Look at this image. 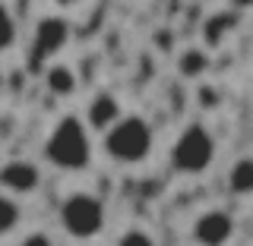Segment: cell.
I'll use <instances>...</instances> for the list:
<instances>
[{"mask_svg": "<svg viewBox=\"0 0 253 246\" xmlns=\"http://www.w3.org/2000/svg\"><path fill=\"white\" fill-rule=\"evenodd\" d=\"M44 158L57 171H85L92 164L89 126L76 114H63L44 139Z\"/></svg>", "mask_w": 253, "mask_h": 246, "instance_id": "6da1fadb", "label": "cell"}, {"mask_svg": "<svg viewBox=\"0 0 253 246\" xmlns=\"http://www.w3.org/2000/svg\"><path fill=\"white\" fill-rule=\"evenodd\" d=\"M152 145H155V133L149 120H142L139 114H126L121 117L111 130L105 133V155L111 161L124 164H142L149 155H152Z\"/></svg>", "mask_w": 253, "mask_h": 246, "instance_id": "7a4b0ae2", "label": "cell"}, {"mask_svg": "<svg viewBox=\"0 0 253 246\" xmlns=\"http://www.w3.org/2000/svg\"><path fill=\"white\" fill-rule=\"evenodd\" d=\"M215 139L206 130L203 123H190L184 126V133L177 136V142L171 145V168L177 174H187V177H196V174L209 171L212 161H215Z\"/></svg>", "mask_w": 253, "mask_h": 246, "instance_id": "3957f363", "label": "cell"}, {"mask_svg": "<svg viewBox=\"0 0 253 246\" xmlns=\"http://www.w3.org/2000/svg\"><path fill=\"white\" fill-rule=\"evenodd\" d=\"M60 227L73 240H95L105 231V202L92 193H70L60 205Z\"/></svg>", "mask_w": 253, "mask_h": 246, "instance_id": "277c9868", "label": "cell"}, {"mask_svg": "<svg viewBox=\"0 0 253 246\" xmlns=\"http://www.w3.org/2000/svg\"><path fill=\"white\" fill-rule=\"evenodd\" d=\"M70 41V22L63 16H44L35 26V47H32V67H42L44 60L57 57L63 44Z\"/></svg>", "mask_w": 253, "mask_h": 246, "instance_id": "5b68a950", "label": "cell"}, {"mask_svg": "<svg viewBox=\"0 0 253 246\" xmlns=\"http://www.w3.org/2000/svg\"><path fill=\"white\" fill-rule=\"evenodd\" d=\"M190 237L196 246H228V240L234 237V218L221 209H206L196 215Z\"/></svg>", "mask_w": 253, "mask_h": 246, "instance_id": "8992f818", "label": "cell"}, {"mask_svg": "<svg viewBox=\"0 0 253 246\" xmlns=\"http://www.w3.org/2000/svg\"><path fill=\"white\" fill-rule=\"evenodd\" d=\"M0 186L6 189V196H32L42 186V171L29 158H13L0 168Z\"/></svg>", "mask_w": 253, "mask_h": 246, "instance_id": "52a82bcc", "label": "cell"}, {"mask_svg": "<svg viewBox=\"0 0 253 246\" xmlns=\"http://www.w3.org/2000/svg\"><path fill=\"white\" fill-rule=\"evenodd\" d=\"M121 117H124V110H121V105H117V98L111 92H98L89 101V107H85V120H89V126L92 130H101V133H108Z\"/></svg>", "mask_w": 253, "mask_h": 246, "instance_id": "ba28073f", "label": "cell"}, {"mask_svg": "<svg viewBox=\"0 0 253 246\" xmlns=\"http://www.w3.org/2000/svg\"><path fill=\"white\" fill-rule=\"evenodd\" d=\"M42 79H44V89L51 95H57V98H70V95L76 92V85H79L73 67H67V63H47Z\"/></svg>", "mask_w": 253, "mask_h": 246, "instance_id": "9c48e42d", "label": "cell"}, {"mask_svg": "<svg viewBox=\"0 0 253 246\" xmlns=\"http://www.w3.org/2000/svg\"><path fill=\"white\" fill-rule=\"evenodd\" d=\"M228 186H231L234 196H253V155H244L231 164Z\"/></svg>", "mask_w": 253, "mask_h": 246, "instance_id": "30bf717a", "label": "cell"}, {"mask_svg": "<svg viewBox=\"0 0 253 246\" xmlns=\"http://www.w3.org/2000/svg\"><path fill=\"white\" fill-rule=\"evenodd\" d=\"M206 70H209V54L203 47H187L177 57V73L184 79H200Z\"/></svg>", "mask_w": 253, "mask_h": 246, "instance_id": "8fae6325", "label": "cell"}, {"mask_svg": "<svg viewBox=\"0 0 253 246\" xmlns=\"http://www.w3.org/2000/svg\"><path fill=\"white\" fill-rule=\"evenodd\" d=\"M19 221H22L19 202H16L13 196L0 193V237H10L16 227H19Z\"/></svg>", "mask_w": 253, "mask_h": 246, "instance_id": "7c38bea8", "label": "cell"}, {"mask_svg": "<svg viewBox=\"0 0 253 246\" xmlns=\"http://www.w3.org/2000/svg\"><path fill=\"white\" fill-rule=\"evenodd\" d=\"M13 41H16V19H13V13L0 3V51L13 47Z\"/></svg>", "mask_w": 253, "mask_h": 246, "instance_id": "4fadbf2b", "label": "cell"}, {"mask_svg": "<svg viewBox=\"0 0 253 246\" xmlns=\"http://www.w3.org/2000/svg\"><path fill=\"white\" fill-rule=\"evenodd\" d=\"M117 246H158V243H155L146 231H139V227H130V231H124L121 237H117Z\"/></svg>", "mask_w": 253, "mask_h": 246, "instance_id": "5bb4252c", "label": "cell"}, {"mask_svg": "<svg viewBox=\"0 0 253 246\" xmlns=\"http://www.w3.org/2000/svg\"><path fill=\"white\" fill-rule=\"evenodd\" d=\"M221 26H231V19H228V16H218V19L209 22V32H206V35H209V44L221 41Z\"/></svg>", "mask_w": 253, "mask_h": 246, "instance_id": "9a60e30c", "label": "cell"}, {"mask_svg": "<svg viewBox=\"0 0 253 246\" xmlns=\"http://www.w3.org/2000/svg\"><path fill=\"white\" fill-rule=\"evenodd\" d=\"M22 246H54V243H51V237L44 231H35V234H29L26 240H22Z\"/></svg>", "mask_w": 253, "mask_h": 246, "instance_id": "2e32d148", "label": "cell"}, {"mask_svg": "<svg viewBox=\"0 0 253 246\" xmlns=\"http://www.w3.org/2000/svg\"><path fill=\"white\" fill-rule=\"evenodd\" d=\"M200 105H212V85H203L200 89Z\"/></svg>", "mask_w": 253, "mask_h": 246, "instance_id": "e0dca14e", "label": "cell"}]
</instances>
